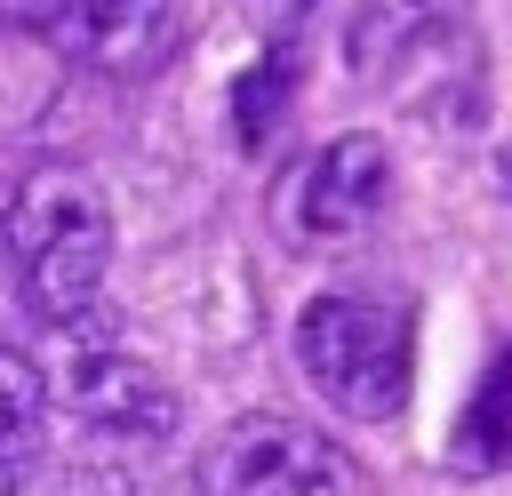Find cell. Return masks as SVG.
I'll return each mask as SVG.
<instances>
[{"mask_svg":"<svg viewBox=\"0 0 512 496\" xmlns=\"http://www.w3.org/2000/svg\"><path fill=\"white\" fill-rule=\"evenodd\" d=\"M0 256H8V280L32 304V320H48V328L88 320L104 296V264H112V208H104L96 176H80V168L16 176L0 200Z\"/></svg>","mask_w":512,"mask_h":496,"instance_id":"1","label":"cell"},{"mask_svg":"<svg viewBox=\"0 0 512 496\" xmlns=\"http://www.w3.org/2000/svg\"><path fill=\"white\" fill-rule=\"evenodd\" d=\"M296 368L304 384L352 416V424H392L416 384V312L408 296L376 288H328L296 312Z\"/></svg>","mask_w":512,"mask_h":496,"instance_id":"2","label":"cell"},{"mask_svg":"<svg viewBox=\"0 0 512 496\" xmlns=\"http://www.w3.org/2000/svg\"><path fill=\"white\" fill-rule=\"evenodd\" d=\"M344 64L360 88L432 112V120H464L480 104V24L472 0H360V16L344 24Z\"/></svg>","mask_w":512,"mask_h":496,"instance_id":"3","label":"cell"},{"mask_svg":"<svg viewBox=\"0 0 512 496\" xmlns=\"http://www.w3.org/2000/svg\"><path fill=\"white\" fill-rule=\"evenodd\" d=\"M384 200H392V152H384V136L352 128V136H328L320 152H304L272 184V232L288 248H344L384 216Z\"/></svg>","mask_w":512,"mask_h":496,"instance_id":"4","label":"cell"},{"mask_svg":"<svg viewBox=\"0 0 512 496\" xmlns=\"http://www.w3.org/2000/svg\"><path fill=\"white\" fill-rule=\"evenodd\" d=\"M200 496H344L352 464L336 440H320L296 416H232L192 472Z\"/></svg>","mask_w":512,"mask_h":496,"instance_id":"5","label":"cell"},{"mask_svg":"<svg viewBox=\"0 0 512 496\" xmlns=\"http://www.w3.org/2000/svg\"><path fill=\"white\" fill-rule=\"evenodd\" d=\"M64 408L96 432H136V440H160L176 424V392L112 336H88V320H64Z\"/></svg>","mask_w":512,"mask_h":496,"instance_id":"6","label":"cell"},{"mask_svg":"<svg viewBox=\"0 0 512 496\" xmlns=\"http://www.w3.org/2000/svg\"><path fill=\"white\" fill-rule=\"evenodd\" d=\"M48 40L96 80H152L184 48V0H72Z\"/></svg>","mask_w":512,"mask_h":496,"instance_id":"7","label":"cell"},{"mask_svg":"<svg viewBox=\"0 0 512 496\" xmlns=\"http://www.w3.org/2000/svg\"><path fill=\"white\" fill-rule=\"evenodd\" d=\"M440 456H448L456 480H496V472H512V336L488 352V368H480L472 400L456 408Z\"/></svg>","mask_w":512,"mask_h":496,"instance_id":"8","label":"cell"},{"mask_svg":"<svg viewBox=\"0 0 512 496\" xmlns=\"http://www.w3.org/2000/svg\"><path fill=\"white\" fill-rule=\"evenodd\" d=\"M296 72H304V40H296V24H280V32L264 40V56L232 80V136H240L248 152L280 128V112H288V96H296Z\"/></svg>","mask_w":512,"mask_h":496,"instance_id":"9","label":"cell"},{"mask_svg":"<svg viewBox=\"0 0 512 496\" xmlns=\"http://www.w3.org/2000/svg\"><path fill=\"white\" fill-rule=\"evenodd\" d=\"M40 440H48V376L0 344V496L40 464Z\"/></svg>","mask_w":512,"mask_h":496,"instance_id":"10","label":"cell"},{"mask_svg":"<svg viewBox=\"0 0 512 496\" xmlns=\"http://www.w3.org/2000/svg\"><path fill=\"white\" fill-rule=\"evenodd\" d=\"M64 8H72V0H0V24H8V32H56Z\"/></svg>","mask_w":512,"mask_h":496,"instance_id":"11","label":"cell"}]
</instances>
